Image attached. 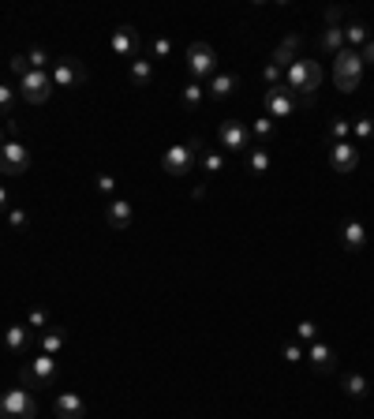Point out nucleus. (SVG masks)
I'll list each match as a JSON object with an SVG mask.
<instances>
[{"label": "nucleus", "instance_id": "1", "mask_svg": "<svg viewBox=\"0 0 374 419\" xmlns=\"http://www.w3.org/2000/svg\"><path fill=\"white\" fill-rule=\"evenodd\" d=\"M322 86V64L311 60V57H300L288 64L285 71V90L292 98H296L300 105H314V90Z\"/></svg>", "mask_w": 374, "mask_h": 419}, {"label": "nucleus", "instance_id": "2", "mask_svg": "<svg viewBox=\"0 0 374 419\" xmlns=\"http://www.w3.org/2000/svg\"><path fill=\"white\" fill-rule=\"evenodd\" d=\"M203 154V139H191L187 147H169L162 154V173L172 176V180H187L195 168V157Z\"/></svg>", "mask_w": 374, "mask_h": 419}, {"label": "nucleus", "instance_id": "3", "mask_svg": "<svg viewBox=\"0 0 374 419\" xmlns=\"http://www.w3.org/2000/svg\"><path fill=\"white\" fill-rule=\"evenodd\" d=\"M333 83H337V90H344V94L359 90V83H363V60H359L356 49H341L337 57H333Z\"/></svg>", "mask_w": 374, "mask_h": 419}, {"label": "nucleus", "instance_id": "4", "mask_svg": "<svg viewBox=\"0 0 374 419\" xmlns=\"http://www.w3.org/2000/svg\"><path fill=\"white\" fill-rule=\"evenodd\" d=\"M38 415V401L30 389H8L0 397V419H34Z\"/></svg>", "mask_w": 374, "mask_h": 419}, {"label": "nucleus", "instance_id": "5", "mask_svg": "<svg viewBox=\"0 0 374 419\" xmlns=\"http://www.w3.org/2000/svg\"><path fill=\"white\" fill-rule=\"evenodd\" d=\"M52 382H57V356L38 352V356L23 367V389H38V386H52Z\"/></svg>", "mask_w": 374, "mask_h": 419}, {"label": "nucleus", "instance_id": "6", "mask_svg": "<svg viewBox=\"0 0 374 419\" xmlns=\"http://www.w3.org/2000/svg\"><path fill=\"white\" fill-rule=\"evenodd\" d=\"M26 168H30V150L23 147L19 139H8L4 147H0V176H23Z\"/></svg>", "mask_w": 374, "mask_h": 419}, {"label": "nucleus", "instance_id": "7", "mask_svg": "<svg viewBox=\"0 0 374 419\" xmlns=\"http://www.w3.org/2000/svg\"><path fill=\"white\" fill-rule=\"evenodd\" d=\"M187 71L195 79H213L217 75V52H213L206 42H191L187 45Z\"/></svg>", "mask_w": 374, "mask_h": 419}, {"label": "nucleus", "instance_id": "8", "mask_svg": "<svg viewBox=\"0 0 374 419\" xmlns=\"http://www.w3.org/2000/svg\"><path fill=\"white\" fill-rule=\"evenodd\" d=\"M296 109H300V101L292 98L285 86H273L262 94V116H270V120H288Z\"/></svg>", "mask_w": 374, "mask_h": 419}, {"label": "nucleus", "instance_id": "9", "mask_svg": "<svg viewBox=\"0 0 374 419\" xmlns=\"http://www.w3.org/2000/svg\"><path fill=\"white\" fill-rule=\"evenodd\" d=\"M52 90H57V86H52L49 71H26L19 79V94H23V101H30V105H45Z\"/></svg>", "mask_w": 374, "mask_h": 419}, {"label": "nucleus", "instance_id": "10", "mask_svg": "<svg viewBox=\"0 0 374 419\" xmlns=\"http://www.w3.org/2000/svg\"><path fill=\"white\" fill-rule=\"evenodd\" d=\"M217 139H221V150H232V154L251 150V127L244 120H225L217 127Z\"/></svg>", "mask_w": 374, "mask_h": 419}, {"label": "nucleus", "instance_id": "11", "mask_svg": "<svg viewBox=\"0 0 374 419\" xmlns=\"http://www.w3.org/2000/svg\"><path fill=\"white\" fill-rule=\"evenodd\" d=\"M49 75H52V86H68V90H75V86L86 83V68H83V60H75V57L57 60Z\"/></svg>", "mask_w": 374, "mask_h": 419}, {"label": "nucleus", "instance_id": "12", "mask_svg": "<svg viewBox=\"0 0 374 419\" xmlns=\"http://www.w3.org/2000/svg\"><path fill=\"white\" fill-rule=\"evenodd\" d=\"M113 52H116V57L120 60H135L139 57V30H135V26H116V30H113Z\"/></svg>", "mask_w": 374, "mask_h": 419}, {"label": "nucleus", "instance_id": "13", "mask_svg": "<svg viewBox=\"0 0 374 419\" xmlns=\"http://www.w3.org/2000/svg\"><path fill=\"white\" fill-rule=\"evenodd\" d=\"M307 363H311L318 374L337 371V348L326 345V340H314V345H307Z\"/></svg>", "mask_w": 374, "mask_h": 419}, {"label": "nucleus", "instance_id": "14", "mask_svg": "<svg viewBox=\"0 0 374 419\" xmlns=\"http://www.w3.org/2000/svg\"><path fill=\"white\" fill-rule=\"evenodd\" d=\"M52 412H57V419H83L86 415V401L79 397V393L64 389V393H57V401H52Z\"/></svg>", "mask_w": 374, "mask_h": 419}, {"label": "nucleus", "instance_id": "15", "mask_svg": "<svg viewBox=\"0 0 374 419\" xmlns=\"http://www.w3.org/2000/svg\"><path fill=\"white\" fill-rule=\"evenodd\" d=\"M359 161V150L352 147V142H333V150H329V165L337 168V173H352Z\"/></svg>", "mask_w": 374, "mask_h": 419}, {"label": "nucleus", "instance_id": "16", "mask_svg": "<svg viewBox=\"0 0 374 419\" xmlns=\"http://www.w3.org/2000/svg\"><path fill=\"white\" fill-rule=\"evenodd\" d=\"M30 326H8L4 330V348L11 356H26V348H30Z\"/></svg>", "mask_w": 374, "mask_h": 419}, {"label": "nucleus", "instance_id": "17", "mask_svg": "<svg viewBox=\"0 0 374 419\" xmlns=\"http://www.w3.org/2000/svg\"><path fill=\"white\" fill-rule=\"evenodd\" d=\"M105 221H109V229H128L131 225V202L128 199H113L105 206Z\"/></svg>", "mask_w": 374, "mask_h": 419}, {"label": "nucleus", "instance_id": "18", "mask_svg": "<svg viewBox=\"0 0 374 419\" xmlns=\"http://www.w3.org/2000/svg\"><path fill=\"white\" fill-rule=\"evenodd\" d=\"M292 60H300V34H288L285 42H280V45L273 49V64H277L280 71H285Z\"/></svg>", "mask_w": 374, "mask_h": 419}, {"label": "nucleus", "instance_id": "19", "mask_svg": "<svg viewBox=\"0 0 374 419\" xmlns=\"http://www.w3.org/2000/svg\"><path fill=\"white\" fill-rule=\"evenodd\" d=\"M341 240H344V247H348V251H359V247H363L367 243V225H363V221H344V225H341Z\"/></svg>", "mask_w": 374, "mask_h": 419}, {"label": "nucleus", "instance_id": "20", "mask_svg": "<svg viewBox=\"0 0 374 419\" xmlns=\"http://www.w3.org/2000/svg\"><path fill=\"white\" fill-rule=\"evenodd\" d=\"M318 49L329 52V57H337L341 49H348V42H344V30H341V26H326V30L318 34Z\"/></svg>", "mask_w": 374, "mask_h": 419}, {"label": "nucleus", "instance_id": "21", "mask_svg": "<svg viewBox=\"0 0 374 419\" xmlns=\"http://www.w3.org/2000/svg\"><path fill=\"white\" fill-rule=\"evenodd\" d=\"M128 79H131V83H135L139 90H142V86H150V83H154V64L135 57V60L128 64Z\"/></svg>", "mask_w": 374, "mask_h": 419}, {"label": "nucleus", "instance_id": "22", "mask_svg": "<svg viewBox=\"0 0 374 419\" xmlns=\"http://www.w3.org/2000/svg\"><path fill=\"white\" fill-rule=\"evenodd\" d=\"M270 165H273V157L266 147H251L247 150V173H255V176H266L270 173Z\"/></svg>", "mask_w": 374, "mask_h": 419}, {"label": "nucleus", "instance_id": "23", "mask_svg": "<svg viewBox=\"0 0 374 419\" xmlns=\"http://www.w3.org/2000/svg\"><path fill=\"white\" fill-rule=\"evenodd\" d=\"M341 389H344V393H348V397H356V401H363V397H367V393H370V382H367V378H363V374H359V371H348V374H344V378H341Z\"/></svg>", "mask_w": 374, "mask_h": 419}, {"label": "nucleus", "instance_id": "24", "mask_svg": "<svg viewBox=\"0 0 374 419\" xmlns=\"http://www.w3.org/2000/svg\"><path fill=\"white\" fill-rule=\"evenodd\" d=\"M64 340H68V330H64V326H49V330L42 333V352L45 356H57V352L64 348Z\"/></svg>", "mask_w": 374, "mask_h": 419}, {"label": "nucleus", "instance_id": "25", "mask_svg": "<svg viewBox=\"0 0 374 419\" xmlns=\"http://www.w3.org/2000/svg\"><path fill=\"white\" fill-rule=\"evenodd\" d=\"M236 83H239L236 75H229V71H217V75L210 79V94H213V98L221 101V98H229L232 90H236Z\"/></svg>", "mask_w": 374, "mask_h": 419}, {"label": "nucleus", "instance_id": "26", "mask_svg": "<svg viewBox=\"0 0 374 419\" xmlns=\"http://www.w3.org/2000/svg\"><path fill=\"white\" fill-rule=\"evenodd\" d=\"M203 94H206V90L198 86V83H187V86L180 90V105H183L187 113H195L198 105H203Z\"/></svg>", "mask_w": 374, "mask_h": 419}, {"label": "nucleus", "instance_id": "27", "mask_svg": "<svg viewBox=\"0 0 374 419\" xmlns=\"http://www.w3.org/2000/svg\"><path fill=\"white\" fill-rule=\"evenodd\" d=\"M344 42H348V49H356V52H359V49H363V45L370 42V30H367L363 23H352L348 30H344Z\"/></svg>", "mask_w": 374, "mask_h": 419}, {"label": "nucleus", "instance_id": "28", "mask_svg": "<svg viewBox=\"0 0 374 419\" xmlns=\"http://www.w3.org/2000/svg\"><path fill=\"white\" fill-rule=\"evenodd\" d=\"M11 109H16V90L0 83V120H4V124L16 120V116H11Z\"/></svg>", "mask_w": 374, "mask_h": 419}, {"label": "nucleus", "instance_id": "29", "mask_svg": "<svg viewBox=\"0 0 374 419\" xmlns=\"http://www.w3.org/2000/svg\"><path fill=\"white\" fill-rule=\"evenodd\" d=\"M221 168H225V157L217 150H203V173L206 176H217Z\"/></svg>", "mask_w": 374, "mask_h": 419}, {"label": "nucleus", "instance_id": "30", "mask_svg": "<svg viewBox=\"0 0 374 419\" xmlns=\"http://www.w3.org/2000/svg\"><path fill=\"white\" fill-rule=\"evenodd\" d=\"M296 340H300V345H314V340H318V326L311 318L296 322Z\"/></svg>", "mask_w": 374, "mask_h": 419}, {"label": "nucleus", "instance_id": "31", "mask_svg": "<svg viewBox=\"0 0 374 419\" xmlns=\"http://www.w3.org/2000/svg\"><path fill=\"white\" fill-rule=\"evenodd\" d=\"M26 326H30V330H38V333H45L49 326H52V322H49V311H45V307H34L30 314H26Z\"/></svg>", "mask_w": 374, "mask_h": 419}, {"label": "nucleus", "instance_id": "32", "mask_svg": "<svg viewBox=\"0 0 374 419\" xmlns=\"http://www.w3.org/2000/svg\"><path fill=\"white\" fill-rule=\"evenodd\" d=\"M251 135H255L259 142H266V139L273 135V120H270V116H259V120L251 124Z\"/></svg>", "mask_w": 374, "mask_h": 419}, {"label": "nucleus", "instance_id": "33", "mask_svg": "<svg viewBox=\"0 0 374 419\" xmlns=\"http://www.w3.org/2000/svg\"><path fill=\"white\" fill-rule=\"evenodd\" d=\"M150 57L154 60H169L172 57V42H169V38H154V42H150Z\"/></svg>", "mask_w": 374, "mask_h": 419}, {"label": "nucleus", "instance_id": "34", "mask_svg": "<svg viewBox=\"0 0 374 419\" xmlns=\"http://www.w3.org/2000/svg\"><path fill=\"white\" fill-rule=\"evenodd\" d=\"M262 79H266V83H270V90H273V86H285V71H280L273 60H270V64H266V68H262Z\"/></svg>", "mask_w": 374, "mask_h": 419}, {"label": "nucleus", "instance_id": "35", "mask_svg": "<svg viewBox=\"0 0 374 419\" xmlns=\"http://www.w3.org/2000/svg\"><path fill=\"white\" fill-rule=\"evenodd\" d=\"M26 60H30V68H34V71H45V64H49V52H45L42 45H34L30 52H26Z\"/></svg>", "mask_w": 374, "mask_h": 419}, {"label": "nucleus", "instance_id": "36", "mask_svg": "<svg viewBox=\"0 0 374 419\" xmlns=\"http://www.w3.org/2000/svg\"><path fill=\"white\" fill-rule=\"evenodd\" d=\"M280 356H285V363H300V360L307 356V348L300 345V340H288V345H285V352H280Z\"/></svg>", "mask_w": 374, "mask_h": 419}, {"label": "nucleus", "instance_id": "37", "mask_svg": "<svg viewBox=\"0 0 374 419\" xmlns=\"http://www.w3.org/2000/svg\"><path fill=\"white\" fill-rule=\"evenodd\" d=\"M352 131L359 139H374V120H370V116H359V120L352 124Z\"/></svg>", "mask_w": 374, "mask_h": 419}, {"label": "nucleus", "instance_id": "38", "mask_svg": "<svg viewBox=\"0 0 374 419\" xmlns=\"http://www.w3.org/2000/svg\"><path fill=\"white\" fill-rule=\"evenodd\" d=\"M94 188H98L101 195H113V191H116V180H113L109 173H101L98 180H94Z\"/></svg>", "mask_w": 374, "mask_h": 419}, {"label": "nucleus", "instance_id": "39", "mask_svg": "<svg viewBox=\"0 0 374 419\" xmlns=\"http://www.w3.org/2000/svg\"><path fill=\"white\" fill-rule=\"evenodd\" d=\"M8 64H11V71H16V75H19V79H23V75H26V71H34V68H30V60H26V57H11V60H8Z\"/></svg>", "mask_w": 374, "mask_h": 419}, {"label": "nucleus", "instance_id": "40", "mask_svg": "<svg viewBox=\"0 0 374 419\" xmlns=\"http://www.w3.org/2000/svg\"><path fill=\"white\" fill-rule=\"evenodd\" d=\"M329 135L337 139V142H344V139H348V124H344V120H333V124H329Z\"/></svg>", "mask_w": 374, "mask_h": 419}, {"label": "nucleus", "instance_id": "41", "mask_svg": "<svg viewBox=\"0 0 374 419\" xmlns=\"http://www.w3.org/2000/svg\"><path fill=\"white\" fill-rule=\"evenodd\" d=\"M8 221H11V229H26V214H23V210H8Z\"/></svg>", "mask_w": 374, "mask_h": 419}, {"label": "nucleus", "instance_id": "42", "mask_svg": "<svg viewBox=\"0 0 374 419\" xmlns=\"http://www.w3.org/2000/svg\"><path fill=\"white\" fill-rule=\"evenodd\" d=\"M341 19H344L341 8H326V26H341Z\"/></svg>", "mask_w": 374, "mask_h": 419}, {"label": "nucleus", "instance_id": "43", "mask_svg": "<svg viewBox=\"0 0 374 419\" xmlns=\"http://www.w3.org/2000/svg\"><path fill=\"white\" fill-rule=\"evenodd\" d=\"M359 60H363V68H367V64H374V38H370L363 49H359Z\"/></svg>", "mask_w": 374, "mask_h": 419}, {"label": "nucleus", "instance_id": "44", "mask_svg": "<svg viewBox=\"0 0 374 419\" xmlns=\"http://www.w3.org/2000/svg\"><path fill=\"white\" fill-rule=\"evenodd\" d=\"M4 210H8V188L0 183V214H4Z\"/></svg>", "mask_w": 374, "mask_h": 419}, {"label": "nucleus", "instance_id": "45", "mask_svg": "<svg viewBox=\"0 0 374 419\" xmlns=\"http://www.w3.org/2000/svg\"><path fill=\"white\" fill-rule=\"evenodd\" d=\"M4 142H8V135H4V127H0V147H4Z\"/></svg>", "mask_w": 374, "mask_h": 419}]
</instances>
